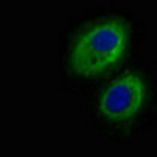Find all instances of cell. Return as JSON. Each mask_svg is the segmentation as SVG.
Masks as SVG:
<instances>
[{
	"mask_svg": "<svg viewBox=\"0 0 157 157\" xmlns=\"http://www.w3.org/2000/svg\"><path fill=\"white\" fill-rule=\"evenodd\" d=\"M148 85L138 72L129 71L102 91L99 112L112 123H126L138 115L146 101Z\"/></svg>",
	"mask_w": 157,
	"mask_h": 157,
	"instance_id": "7a4b0ae2",
	"label": "cell"
},
{
	"mask_svg": "<svg viewBox=\"0 0 157 157\" xmlns=\"http://www.w3.org/2000/svg\"><path fill=\"white\" fill-rule=\"evenodd\" d=\"M127 46V24L116 17L102 19L78 35L69 54V66L77 75L98 77L124 58Z\"/></svg>",
	"mask_w": 157,
	"mask_h": 157,
	"instance_id": "6da1fadb",
	"label": "cell"
}]
</instances>
